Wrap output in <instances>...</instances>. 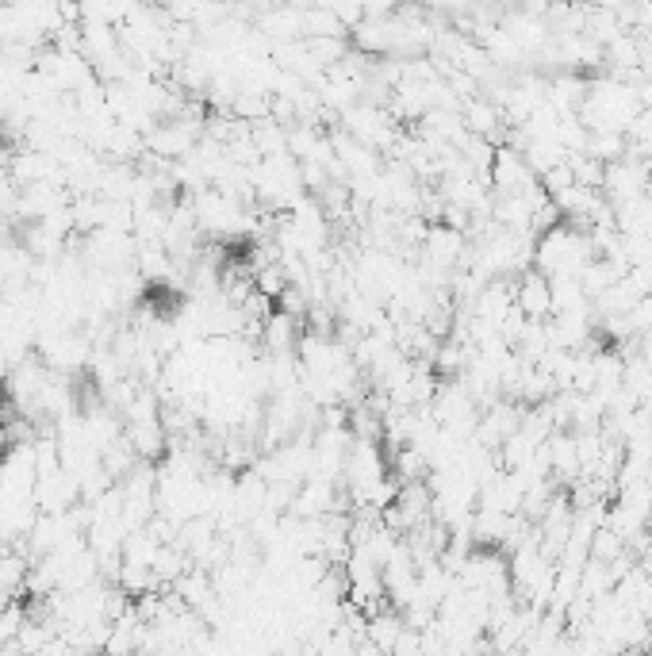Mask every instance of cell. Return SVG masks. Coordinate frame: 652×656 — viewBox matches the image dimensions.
<instances>
[{
	"label": "cell",
	"mask_w": 652,
	"mask_h": 656,
	"mask_svg": "<svg viewBox=\"0 0 652 656\" xmlns=\"http://www.w3.org/2000/svg\"><path fill=\"white\" fill-rule=\"evenodd\" d=\"M514 307L526 315V319H549L553 315V288H549V277L537 273V269H526V277L514 284Z\"/></svg>",
	"instance_id": "1"
}]
</instances>
